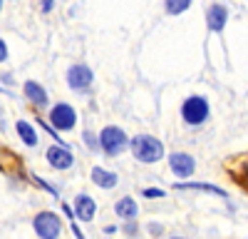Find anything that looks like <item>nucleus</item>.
Returning a JSON list of instances; mask_svg holds the SVG:
<instances>
[{"label": "nucleus", "instance_id": "f257e3e1", "mask_svg": "<svg viewBox=\"0 0 248 239\" xmlns=\"http://www.w3.org/2000/svg\"><path fill=\"white\" fill-rule=\"evenodd\" d=\"M132 152H134V157L139 159V162L152 165V162H159V159L164 157V145L152 135H139V137L132 139Z\"/></svg>", "mask_w": 248, "mask_h": 239}, {"label": "nucleus", "instance_id": "f03ea898", "mask_svg": "<svg viewBox=\"0 0 248 239\" xmlns=\"http://www.w3.org/2000/svg\"><path fill=\"white\" fill-rule=\"evenodd\" d=\"M99 145H102V150H105L109 157H117L119 152H124V147H127V135H124L119 127L109 125V127L102 130V135H99Z\"/></svg>", "mask_w": 248, "mask_h": 239}, {"label": "nucleus", "instance_id": "7ed1b4c3", "mask_svg": "<svg viewBox=\"0 0 248 239\" xmlns=\"http://www.w3.org/2000/svg\"><path fill=\"white\" fill-rule=\"evenodd\" d=\"M181 115L189 125H201L206 117H209V102H206L203 97H189L181 107Z\"/></svg>", "mask_w": 248, "mask_h": 239}, {"label": "nucleus", "instance_id": "20e7f679", "mask_svg": "<svg viewBox=\"0 0 248 239\" xmlns=\"http://www.w3.org/2000/svg\"><path fill=\"white\" fill-rule=\"evenodd\" d=\"M60 227H62L60 219L52 212H43V214L35 217V232L43 239H57L60 237Z\"/></svg>", "mask_w": 248, "mask_h": 239}, {"label": "nucleus", "instance_id": "39448f33", "mask_svg": "<svg viewBox=\"0 0 248 239\" xmlns=\"http://www.w3.org/2000/svg\"><path fill=\"white\" fill-rule=\"evenodd\" d=\"M50 122H52L57 130H72L75 122H77V115H75V110H72L70 105L60 102V105H55L52 112H50Z\"/></svg>", "mask_w": 248, "mask_h": 239}, {"label": "nucleus", "instance_id": "423d86ee", "mask_svg": "<svg viewBox=\"0 0 248 239\" xmlns=\"http://www.w3.org/2000/svg\"><path fill=\"white\" fill-rule=\"evenodd\" d=\"M67 83L72 90H85L92 85V70L87 65H72L67 70Z\"/></svg>", "mask_w": 248, "mask_h": 239}, {"label": "nucleus", "instance_id": "0eeeda50", "mask_svg": "<svg viewBox=\"0 0 248 239\" xmlns=\"http://www.w3.org/2000/svg\"><path fill=\"white\" fill-rule=\"evenodd\" d=\"M45 154H47V162H50L55 170H67V167H72V152H70V147H65V145H52Z\"/></svg>", "mask_w": 248, "mask_h": 239}, {"label": "nucleus", "instance_id": "6e6552de", "mask_svg": "<svg viewBox=\"0 0 248 239\" xmlns=\"http://www.w3.org/2000/svg\"><path fill=\"white\" fill-rule=\"evenodd\" d=\"M169 165H171V172L179 174V177H189V174H194V167H196L194 157H191V154H186V152H174V154L169 157Z\"/></svg>", "mask_w": 248, "mask_h": 239}, {"label": "nucleus", "instance_id": "1a4fd4ad", "mask_svg": "<svg viewBox=\"0 0 248 239\" xmlns=\"http://www.w3.org/2000/svg\"><path fill=\"white\" fill-rule=\"evenodd\" d=\"M94 199L87 197V194H79L77 197V202H75V217L82 219V222H90V219L94 217Z\"/></svg>", "mask_w": 248, "mask_h": 239}, {"label": "nucleus", "instance_id": "9d476101", "mask_svg": "<svg viewBox=\"0 0 248 239\" xmlns=\"http://www.w3.org/2000/svg\"><path fill=\"white\" fill-rule=\"evenodd\" d=\"M226 17H229V13H226L223 5H211V8H209V15H206V20H209V28H211L214 33H221V30H223Z\"/></svg>", "mask_w": 248, "mask_h": 239}, {"label": "nucleus", "instance_id": "9b49d317", "mask_svg": "<svg viewBox=\"0 0 248 239\" xmlns=\"http://www.w3.org/2000/svg\"><path fill=\"white\" fill-rule=\"evenodd\" d=\"M117 174L114 172H107V170H102V167H94L92 170V182L97 185V187H105V189H112L114 185H117Z\"/></svg>", "mask_w": 248, "mask_h": 239}, {"label": "nucleus", "instance_id": "f8f14e48", "mask_svg": "<svg viewBox=\"0 0 248 239\" xmlns=\"http://www.w3.org/2000/svg\"><path fill=\"white\" fill-rule=\"evenodd\" d=\"M233 165H238V170L231 167V174H233V179L238 182V187H243L246 194H248V154L246 157H238Z\"/></svg>", "mask_w": 248, "mask_h": 239}, {"label": "nucleus", "instance_id": "ddd939ff", "mask_svg": "<svg viewBox=\"0 0 248 239\" xmlns=\"http://www.w3.org/2000/svg\"><path fill=\"white\" fill-rule=\"evenodd\" d=\"M114 209H117V217H122V219H134V217L139 214L137 202H134L132 197H124V199H119Z\"/></svg>", "mask_w": 248, "mask_h": 239}, {"label": "nucleus", "instance_id": "4468645a", "mask_svg": "<svg viewBox=\"0 0 248 239\" xmlns=\"http://www.w3.org/2000/svg\"><path fill=\"white\" fill-rule=\"evenodd\" d=\"M25 95H28L30 102H35V105H45L47 102V92L40 87L37 83H32V80H30V83H25Z\"/></svg>", "mask_w": 248, "mask_h": 239}, {"label": "nucleus", "instance_id": "2eb2a0df", "mask_svg": "<svg viewBox=\"0 0 248 239\" xmlns=\"http://www.w3.org/2000/svg\"><path fill=\"white\" fill-rule=\"evenodd\" d=\"M15 127H17V135L23 137V142H25V145H30V147H35V145H37V135H35L32 125H28L25 120H20V122H17Z\"/></svg>", "mask_w": 248, "mask_h": 239}, {"label": "nucleus", "instance_id": "dca6fc26", "mask_svg": "<svg viewBox=\"0 0 248 239\" xmlns=\"http://www.w3.org/2000/svg\"><path fill=\"white\" fill-rule=\"evenodd\" d=\"M164 5H167L169 15H179V13H184L186 8L191 5V0H164Z\"/></svg>", "mask_w": 248, "mask_h": 239}, {"label": "nucleus", "instance_id": "f3484780", "mask_svg": "<svg viewBox=\"0 0 248 239\" xmlns=\"http://www.w3.org/2000/svg\"><path fill=\"white\" fill-rule=\"evenodd\" d=\"M176 189H199V192H214V194H223V189H218V187H214V185H201V182H194V185H184V182H179V185H176Z\"/></svg>", "mask_w": 248, "mask_h": 239}, {"label": "nucleus", "instance_id": "a211bd4d", "mask_svg": "<svg viewBox=\"0 0 248 239\" xmlns=\"http://www.w3.org/2000/svg\"><path fill=\"white\" fill-rule=\"evenodd\" d=\"M147 199H156V197H164V189H156V187H152V189H144L141 192Z\"/></svg>", "mask_w": 248, "mask_h": 239}, {"label": "nucleus", "instance_id": "6ab92c4d", "mask_svg": "<svg viewBox=\"0 0 248 239\" xmlns=\"http://www.w3.org/2000/svg\"><path fill=\"white\" fill-rule=\"evenodd\" d=\"M5 57H8V48H5V43H3V40H0V63H3Z\"/></svg>", "mask_w": 248, "mask_h": 239}, {"label": "nucleus", "instance_id": "aec40b11", "mask_svg": "<svg viewBox=\"0 0 248 239\" xmlns=\"http://www.w3.org/2000/svg\"><path fill=\"white\" fill-rule=\"evenodd\" d=\"M0 8H3V0H0Z\"/></svg>", "mask_w": 248, "mask_h": 239}]
</instances>
